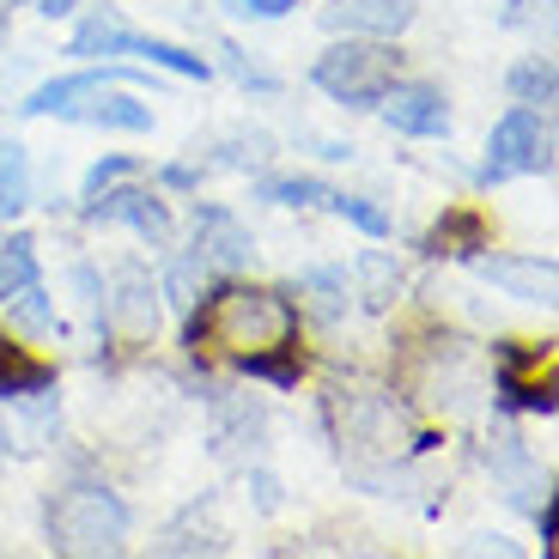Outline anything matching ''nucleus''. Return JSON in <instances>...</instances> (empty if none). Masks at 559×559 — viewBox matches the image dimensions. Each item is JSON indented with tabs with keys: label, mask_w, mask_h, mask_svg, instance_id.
<instances>
[{
	"label": "nucleus",
	"mask_w": 559,
	"mask_h": 559,
	"mask_svg": "<svg viewBox=\"0 0 559 559\" xmlns=\"http://www.w3.org/2000/svg\"><path fill=\"white\" fill-rule=\"evenodd\" d=\"M104 298H110V305H98L104 329H116V335H128V341H153L158 293H153V280H146V267H122V274H116V293H104Z\"/></svg>",
	"instance_id": "nucleus-9"
},
{
	"label": "nucleus",
	"mask_w": 559,
	"mask_h": 559,
	"mask_svg": "<svg viewBox=\"0 0 559 559\" xmlns=\"http://www.w3.org/2000/svg\"><path fill=\"white\" fill-rule=\"evenodd\" d=\"M378 110H383V122L407 140H444L450 134V104H444L438 85H402L395 80L378 98Z\"/></svg>",
	"instance_id": "nucleus-8"
},
{
	"label": "nucleus",
	"mask_w": 559,
	"mask_h": 559,
	"mask_svg": "<svg viewBox=\"0 0 559 559\" xmlns=\"http://www.w3.org/2000/svg\"><path fill=\"white\" fill-rule=\"evenodd\" d=\"M68 56H134V61H146V68L177 73V80H213V61L207 56L177 49V43H165V37H146V31H128L122 19H110V13L85 19V25L73 31Z\"/></svg>",
	"instance_id": "nucleus-4"
},
{
	"label": "nucleus",
	"mask_w": 559,
	"mask_h": 559,
	"mask_svg": "<svg viewBox=\"0 0 559 559\" xmlns=\"http://www.w3.org/2000/svg\"><path fill=\"white\" fill-rule=\"evenodd\" d=\"M322 207L341 213V219H347L353 231H365V238H390V213H383L371 195H347V189H329V201H322Z\"/></svg>",
	"instance_id": "nucleus-23"
},
{
	"label": "nucleus",
	"mask_w": 559,
	"mask_h": 559,
	"mask_svg": "<svg viewBox=\"0 0 559 559\" xmlns=\"http://www.w3.org/2000/svg\"><path fill=\"white\" fill-rule=\"evenodd\" d=\"M85 219L92 225H128V231H140L146 243H158V250L170 243V213L153 189H116L110 182L98 195H85Z\"/></svg>",
	"instance_id": "nucleus-7"
},
{
	"label": "nucleus",
	"mask_w": 559,
	"mask_h": 559,
	"mask_svg": "<svg viewBox=\"0 0 559 559\" xmlns=\"http://www.w3.org/2000/svg\"><path fill=\"white\" fill-rule=\"evenodd\" d=\"M128 542V504L104 487H68L49 504V547L73 559L122 554Z\"/></svg>",
	"instance_id": "nucleus-3"
},
{
	"label": "nucleus",
	"mask_w": 559,
	"mask_h": 559,
	"mask_svg": "<svg viewBox=\"0 0 559 559\" xmlns=\"http://www.w3.org/2000/svg\"><path fill=\"white\" fill-rule=\"evenodd\" d=\"M353 280H359V298H365V310H383L395 293H402V267H395L390 255H378V250L353 262Z\"/></svg>",
	"instance_id": "nucleus-20"
},
{
	"label": "nucleus",
	"mask_w": 559,
	"mask_h": 559,
	"mask_svg": "<svg viewBox=\"0 0 559 559\" xmlns=\"http://www.w3.org/2000/svg\"><path fill=\"white\" fill-rule=\"evenodd\" d=\"M68 122H85V128H122V134H153V104L140 98H110V85H92L85 98H73Z\"/></svg>",
	"instance_id": "nucleus-15"
},
{
	"label": "nucleus",
	"mask_w": 559,
	"mask_h": 559,
	"mask_svg": "<svg viewBox=\"0 0 559 559\" xmlns=\"http://www.w3.org/2000/svg\"><path fill=\"white\" fill-rule=\"evenodd\" d=\"M195 250L207 255L213 267H250L255 238H250V225H243L231 207L201 201V207H195Z\"/></svg>",
	"instance_id": "nucleus-10"
},
{
	"label": "nucleus",
	"mask_w": 559,
	"mask_h": 559,
	"mask_svg": "<svg viewBox=\"0 0 559 559\" xmlns=\"http://www.w3.org/2000/svg\"><path fill=\"white\" fill-rule=\"evenodd\" d=\"M492 390L518 414H554V341H499Z\"/></svg>",
	"instance_id": "nucleus-6"
},
{
	"label": "nucleus",
	"mask_w": 559,
	"mask_h": 559,
	"mask_svg": "<svg viewBox=\"0 0 559 559\" xmlns=\"http://www.w3.org/2000/svg\"><path fill=\"white\" fill-rule=\"evenodd\" d=\"M7 322H13L19 335H49V329H56V298H49V286L31 280L25 293L7 298Z\"/></svg>",
	"instance_id": "nucleus-19"
},
{
	"label": "nucleus",
	"mask_w": 559,
	"mask_h": 559,
	"mask_svg": "<svg viewBox=\"0 0 559 559\" xmlns=\"http://www.w3.org/2000/svg\"><path fill=\"white\" fill-rule=\"evenodd\" d=\"M547 165H554V128H547V110L535 116L530 104H523V110H511L487 134V158H480L475 182L480 189H499V182L535 177V170H547Z\"/></svg>",
	"instance_id": "nucleus-5"
},
{
	"label": "nucleus",
	"mask_w": 559,
	"mask_h": 559,
	"mask_svg": "<svg viewBox=\"0 0 559 559\" xmlns=\"http://www.w3.org/2000/svg\"><path fill=\"white\" fill-rule=\"evenodd\" d=\"M298 286L322 298V317H341V310H347V305H341V298H347V274H335V267H310Z\"/></svg>",
	"instance_id": "nucleus-26"
},
{
	"label": "nucleus",
	"mask_w": 559,
	"mask_h": 559,
	"mask_svg": "<svg viewBox=\"0 0 559 559\" xmlns=\"http://www.w3.org/2000/svg\"><path fill=\"white\" fill-rule=\"evenodd\" d=\"M426 255H450V262H475L480 250H492V225L480 207H444V219L419 238Z\"/></svg>",
	"instance_id": "nucleus-13"
},
{
	"label": "nucleus",
	"mask_w": 559,
	"mask_h": 559,
	"mask_svg": "<svg viewBox=\"0 0 559 559\" xmlns=\"http://www.w3.org/2000/svg\"><path fill=\"white\" fill-rule=\"evenodd\" d=\"M395 80H402V56L383 37H341L310 68V85L329 92L335 104H347V110H378V98Z\"/></svg>",
	"instance_id": "nucleus-2"
},
{
	"label": "nucleus",
	"mask_w": 559,
	"mask_h": 559,
	"mask_svg": "<svg viewBox=\"0 0 559 559\" xmlns=\"http://www.w3.org/2000/svg\"><path fill=\"white\" fill-rule=\"evenodd\" d=\"M0 7H7V0H0Z\"/></svg>",
	"instance_id": "nucleus-31"
},
{
	"label": "nucleus",
	"mask_w": 559,
	"mask_h": 559,
	"mask_svg": "<svg viewBox=\"0 0 559 559\" xmlns=\"http://www.w3.org/2000/svg\"><path fill=\"white\" fill-rule=\"evenodd\" d=\"M92 85H140L134 68H122V61H110V68H85V73H68V80H43L37 92H31L19 110L25 116H61L73 98H85Z\"/></svg>",
	"instance_id": "nucleus-14"
},
{
	"label": "nucleus",
	"mask_w": 559,
	"mask_h": 559,
	"mask_svg": "<svg viewBox=\"0 0 559 559\" xmlns=\"http://www.w3.org/2000/svg\"><path fill=\"white\" fill-rule=\"evenodd\" d=\"M298 0H225V13H238V19H286Z\"/></svg>",
	"instance_id": "nucleus-28"
},
{
	"label": "nucleus",
	"mask_w": 559,
	"mask_h": 559,
	"mask_svg": "<svg viewBox=\"0 0 559 559\" xmlns=\"http://www.w3.org/2000/svg\"><path fill=\"white\" fill-rule=\"evenodd\" d=\"M49 390H56V365L0 335V402H31V395H49Z\"/></svg>",
	"instance_id": "nucleus-16"
},
{
	"label": "nucleus",
	"mask_w": 559,
	"mask_h": 559,
	"mask_svg": "<svg viewBox=\"0 0 559 559\" xmlns=\"http://www.w3.org/2000/svg\"><path fill=\"white\" fill-rule=\"evenodd\" d=\"M238 371H243V378L274 383V390H298V378H305L298 335H293V341H274V347H255V353H238Z\"/></svg>",
	"instance_id": "nucleus-17"
},
{
	"label": "nucleus",
	"mask_w": 559,
	"mask_h": 559,
	"mask_svg": "<svg viewBox=\"0 0 559 559\" xmlns=\"http://www.w3.org/2000/svg\"><path fill=\"white\" fill-rule=\"evenodd\" d=\"M122 177H134V158H128V153H110V158H98V165L85 170V189H80V201H85V195H98V189H110V182H122Z\"/></svg>",
	"instance_id": "nucleus-27"
},
{
	"label": "nucleus",
	"mask_w": 559,
	"mask_h": 559,
	"mask_svg": "<svg viewBox=\"0 0 559 559\" xmlns=\"http://www.w3.org/2000/svg\"><path fill=\"white\" fill-rule=\"evenodd\" d=\"M255 195L274 201V207H322L329 201V182L322 177H262Z\"/></svg>",
	"instance_id": "nucleus-24"
},
{
	"label": "nucleus",
	"mask_w": 559,
	"mask_h": 559,
	"mask_svg": "<svg viewBox=\"0 0 559 559\" xmlns=\"http://www.w3.org/2000/svg\"><path fill=\"white\" fill-rule=\"evenodd\" d=\"M207 274H213V262L201 250H189V255H177V262L165 267V298L177 310H189L201 298V286H207Z\"/></svg>",
	"instance_id": "nucleus-22"
},
{
	"label": "nucleus",
	"mask_w": 559,
	"mask_h": 559,
	"mask_svg": "<svg viewBox=\"0 0 559 559\" xmlns=\"http://www.w3.org/2000/svg\"><path fill=\"white\" fill-rule=\"evenodd\" d=\"M475 274L492 280V286H504L511 298H523V305H554V262H542V255H475Z\"/></svg>",
	"instance_id": "nucleus-12"
},
{
	"label": "nucleus",
	"mask_w": 559,
	"mask_h": 559,
	"mask_svg": "<svg viewBox=\"0 0 559 559\" xmlns=\"http://www.w3.org/2000/svg\"><path fill=\"white\" fill-rule=\"evenodd\" d=\"M511 92H518V104H554L559 98V80H554V61H518V68H511Z\"/></svg>",
	"instance_id": "nucleus-25"
},
{
	"label": "nucleus",
	"mask_w": 559,
	"mask_h": 559,
	"mask_svg": "<svg viewBox=\"0 0 559 559\" xmlns=\"http://www.w3.org/2000/svg\"><path fill=\"white\" fill-rule=\"evenodd\" d=\"M255 480V504H262V511H280V480L274 475H250Z\"/></svg>",
	"instance_id": "nucleus-29"
},
{
	"label": "nucleus",
	"mask_w": 559,
	"mask_h": 559,
	"mask_svg": "<svg viewBox=\"0 0 559 559\" xmlns=\"http://www.w3.org/2000/svg\"><path fill=\"white\" fill-rule=\"evenodd\" d=\"M31 201V158L19 140H0V219H13Z\"/></svg>",
	"instance_id": "nucleus-21"
},
{
	"label": "nucleus",
	"mask_w": 559,
	"mask_h": 559,
	"mask_svg": "<svg viewBox=\"0 0 559 559\" xmlns=\"http://www.w3.org/2000/svg\"><path fill=\"white\" fill-rule=\"evenodd\" d=\"M322 25L341 31V37H383L395 43L407 25H414V0H341L322 13Z\"/></svg>",
	"instance_id": "nucleus-11"
},
{
	"label": "nucleus",
	"mask_w": 559,
	"mask_h": 559,
	"mask_svg": "<svg viewBox=\"0 0 559 559\" xmlns=\"http://www.w3.org/2000/svg\"><path fill=\"white\" fill-rule=\"evenodd\" d=\"M298 335V305L293 293H274V286H250V280H225L213 293H201L195 305L182 310V347L201 353H255L274 347V341Z\"/></svg>",
	"instance_id": "nucleus-1"
},
{
	"label": "nucleus",
	"mask_w": 559,
	"mask_h": 559,
	"mask_svg": "<svg viewBox=\"0 0 559 559\" xmlns=\"http://www.w3.org/2000/svg\"><path fill=\"white\" fill-rule=\"evenodd\" d=\"M31 280H43V267H37V243H31L25 231L0 238V305H7L13 293H25Z\"/></svg>",
	"instance_id": "nucleus-18"
},
{
	"label": "nucleus",
	"mask_w": 559,
	"mask_h": 559,
	"mask_svg": "<svg viewBox=\"0 0 559 559\" xmlns=\"http://www.w3.org/2000/svg\"><path fill=\"white\" fill-rule=\"evenodd\" d=\"M73 7H80V0H37V13H43V19H68Z\"/></svg>",
	"instance_id": "nucleus-30"
}]
</instances>
